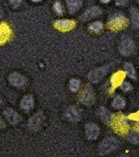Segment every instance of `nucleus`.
<instances>
[{"instance_id":"1","label":"nucleus","mask_w":139,"mask_h":157,"mask_svg":"<svg viewBox=\"0 0 139 157\" xmlns=\"http://www.w3.org/2000/svg\"><path fill=\"white\" fill-rule=\"evenodd\" d=\"M111 125L117 134L123 136L129 131V126L123 114H116L111 118Z\"/></svg>"},{"instance_id":"2","label":"nucleus","mask_w":139,"mask_h":157,"mask_svg":"<svg viewBox=\"0 0 139 157\" xmlns=\"http://www.w3.org/2000/svg\"><path fill=\"white\" fill-rule=\"evenodd\" d=\"M129 22L126 18L122 15H114L109 21V28L111 30H122L128 26Z\"/></svg>"},{"instance_id":"3","label":"nucleus","mask_w":139,"mask_h":157,"mask_svg":"<svg viewBox=\"0 0 139 157\" xmlns=\"http://www.w3.org/2000/svg\"><path fill=\"white\" fill-rule=\"evenodd\" d=\"M119 147V142L114 138H109L105 140L99 146V151L101 155L111 152Z\"/></svg>"},{"instance_id":"4","label":"nucleus","mask_w":139,"mask_h":157,"mask_svg":"<svg viewBox=\"0 0 139 157\" xmlns=\"http://www.w3.org/2000/svg\"><path fill=\"white\" fill-rule=\"evenodd\" d=\"M80 101L85 105H92L94 102V91H93V90L90 86H86L85 90L82 91L81 94L80 96Z\"/></svg>"},{"instance_id":"5","label":"nucleus","mask_w":139,"mask_h":157,"mask_svg":"<svg viewBox=\"0 0 139 157\" xmlns=\"http://www.w3.org/2000/svg\"><path fill=\"white\" fill-rule=\"evenodd\" d=\"M54 26L61 32H68V31L72 30L75 28L76 23L73 20H57L56 22H55Z\"/></svg>"},{"instance_id":"6","label":"nucleus","mask_w":139,"mask_h":157,"mask_svg":"<svg viewBox=\"0 0 139 157\" xmlns=\"http://www.w3.org/2000/svg\"><path fill=\"white\" fill-rule=\"evenodd\" d=\"M8 80L9 82H11V84L16 87H24L27 84V79L25 77L16 73H12L9 76Z\"/></svg>"},{"instance_id":"7","label":"nucleus","mask_w":139,"mask_h":157,"mask_svg":"<svg viewBox=\"0 0 139 157\" xmlns=\"http://www.w3.org/2000/svg\"><path fill=\"white\" fill-rule=\"evenodd\" d=\"M134 44L131 40H126L122 41L119 46V51L122 55L125 56H128L131 54L134 50Z\"/></svg>"},{"instance_id":"8","label":"nucleus","mask_w":139,"mask_h":157,"mask_svg":"<svg viewBox=\"0 0 139 157\" xmlns=\"http://www.w3.org/2000/svg\"><path fill=\"white\" fill-rule=\"evenodd\" d=\"M85 132L86 136H87L88 139H89V140H96V138L98 137L100 131H99V127L96 124L89 123L86 125Z\"/></svg>"},{"instance_id":"9","label":"nucleus","mask_w":139,"mask_h":157,"mask_svg":"<svg viewBox=\"0 0 139 157\" xmlns=\"http://www.w3.org/2000/svg\"><path fill=\"white\" fill-rule=\"evenodd\" d=\"M106 69L105 67L100 68V69H95L93 71L90 72L88 74V79L92 82H97L100 80L104 78V76L106 74Z\"/></svg>"},{"instance_id":"10","label":"nucleus","mask_w":139,"mask_h":157,"mask_svg":"<svg viewBox=\"0 0 139 157\" xmlns=\"http://www.w3.org/2000/svg\"><path fill=\"white\" fill-rule=\"evenodd\" d=\"M101 14V9L97 7H89L88 10L85 11V13L81 15L82 20H88L92 18H96Z\"/></svg>"},{"instance_id":"11","label":"nucleus","mask_w":139,"mask_h":157,"mask_svg":"<svg viewBox=\"0 0 139 157\" xmlns=\"http://www.w3.org/2000/svg\"><path fill=\"white\" fill-rule=\"evenodd\" d=\"M126 73H125V72L118 71L112 76L111 83L113 88H117L118 86H121L123 83V81H124L125 78H126Z\"/></svg>"},{"instance_id":"12","label":"nucleus","mask_w":139,"mask_h":157,"mask_svg":"<svg viewBox=\"0 0 139 157\" xmlns=\"http://www.w3.org/2000/svg\"><path fill=\"white\" fill-rule=\"evenodd\" d=\"M65 116L72 122H77L81 118V113L74 106H70L65 111Z\"/></svg>"},{"instance_id":"13","label":"nucleus","mask_w":139,"mask_h":157,"mask_svg":"<svg viewBox=\"0 0 139 157\" xmlns=\"http://www.w3.org/2000/svg\"><path fill=\"white\" fill-rule=\"evenodd\" d=\"M3 114H4L7 121L11 124H17L19 120H20V117H19V114L15 110H13L12 109H6Z\"/></svg>"},{"instance_id":"14","label":"nucleus","mask_w":139,"mask_h":157,"mask_svg":"<svg viewBox=\"0 0 139 157\" xmlns=\"http://www.w3.org/2000/svg\"><path fill=\"white\" fill-rule=\"evenodd\" d=\"M42 122H43V114H35L29 121V127L32 130H38L41 126Z\"/></svg>"},{"instance_id":"15","label":"nucleus","mask_w":139,"mask_h":157,"mask_svg":"<svg viewBox=\"0 0 139 157\" xmlns=\"http://www.w3.org/2000/svg\"><path fill=\"white\" fill-rule=\"evenodd\" d=\"M66 3L70 14L76 13L82 6V2L81 0H67Z\"/></svg>"},{"instance_id":"16","label":"nucleus","mask_w":139,"mask_h":157,"mask_svg":"<svg viewBox=\"0 0 139 157\" xmlns=\"http://www.w3.org/2000/svg\"><path fill=\"white\" fill-rule=\"evenodd\" d=\"M11 29L6 24H2L1 25V44L6 42L9 38L11 37Z\"/></svg>"},{"instance_id":"17","label":"nucleus","mask_w":139,"mask_h":157,"mask_svg":"<svg viewBox=\"0 0 139 157\" xmlns=\"http://www.w3.org/2000/svg\"><path fill=\"white\" fill-rule=\"evenodd\" d=\"M33 105H34V101H33L32 96L27 95L22 99L21 107L24 110H30L33 107Z\"/></svg>"},{"instance_id":"18","label":"nucleus","mask_w":139,"mask_h":157,"mask_svg":"<svg viewBox=\"0 0 139 157\" xmlns=\"http://www.w3.org/2000/svg\"><path fill=\"white\" fill-rule=\"evenodd\" d=\"M103 27H104V25H103V24L101 22L96 21L90 24L88 29H89L90 32H92V33H98L99 32H101V31L102 30Z\"/></svg>"},{"instance_id":"19","label":"nucleus","mask_w":139,"mask_h":157,"mask_svg":"<svg viewBox=\"0 0 139 157\" xmlns=\"http://www.w3.org/2000/svg\"><path fill=\"white\" fill-rule=\"evenodd\" d=\"M131 19L133 21V24L135 26L139 28V11L136 8H133L130 10Z\"/></svg>"},{"instance_id":"20","label":"nucleus","mask_w":139,"mask_h":157,"mask_svg":"<svg viewBox=\"0 0 139 157\" xmlns=\"http://www.w3.org/2000/svg\"><path fill=\"white\" fill-rule=\"evenodd\" d=\"M125 105H126L125 100L122 97H119V96L115 98L114 101H113V106L116 109H122V108L124 107Z\"/></svg>"},{"instance_id":"21","label":"nucleus","mask_w":139,"mask_h":157,"mask_svg":"<svg viewBox=\"0 0 139 157\" xmlns=\"http://www.w3.org/2000/svg\"><path fill=\"white\" fill-rule=\"evenodd\" d=\"M125 70H126V73L130 78H135V69L130 63L125 64Z\"/></svg>"},{"instance_id":"22","label":"nucleus","mask_w":139,"mask_h":157,"mask_svg":"<svg viewBox=\"0 0 139 157\" xmlns=\"http://www.w3.org/2000/svg\"><path fill=\"white\" fill-rule=\"evenodd\" d=\"M99 115L101 117V118L102 119L104 122H109V118H110V115H109V113L107 110L104 109V108H101L99 109Z\"/></svg>"},{"instance_id":"23","label":"nucleus","mask_w":139,"mask_h":157,"mask_svg":"<svg viewBox=\"0 0 139 157\" xmlns=\"http://www.w3.org/2000/svg\"><path fill=\"white\" fill-rule=\"evenodd\" d=\"M69 87L73 92H77L80 88V82L77 79H72L69 83Z\"/></svg>"},{"instance_id":"24","label":"nucleus","mask_w":139,"mask_h":157,"mask_svg":"<svg viewBox=\"0 0 139 157\" xmlns=\"http://www.w3.org/2000/svg\"><path fill=\"white\" fill-rule=\"evenodd\" d=\"M54 11H56L58 15H62L63 14L64 9H63L62 5H61V3L60 2H55V4H54Z\"/></svg>"},{"instance_id":"25","label":"nucleus","mask_w":139,"mask_h":157,"mask_svg":"<svg viewBox=\"0 0 139 157\" xmlns=\"http://www.w3.org/2000/svg\"><path fill=\"white\" fill-rule=\"evenodd\" d=\"M128 140L133 144H139V136L135 134H130L128 136Z\"/></svg>"},{"instance_id":"26","label":"nucleus","mask_w":139,"mask_h":157,"mask_svg":"<svg viewBox=\"0 0 139 157\" xmlns=\"http://www.w3.org/2000/svg\"><path fill=\"white\" fill-rule=\"evenodd\" d=\"M121 88H122V90L123 91L128 92V91L132 90V86H131L129 82H123V83L121 85Z\"/></svg>"},{"instance_id":"27","label":"nucleus","mask_w":139,"mask_h":157,"mask_svg":"<svg viewBox=\"0 0 139 157\" xmlns=\"http://www.w3.org/2000/svg\"><path fill=\"white\" fill-rule=\"evenodd\" d=\"M129 118L132 119V120H135V121H139V111L136 112V113H133V114H130Z\"/></svg>"},{"instance_id":"28","label":"nucleus","mask_w":139,"mask_h":157,"mask_svg":"<svg viewBox=\"0 0 139 157\" xmlns=\"http://www.w3.org/2000/svg\"><path fill=\"white\" fill-rule=\"evenodd\" d=\"M10 2H11L12 6H14L15 7H17L21 3V0H10Z\"/></svg>"},{"instance_id":"29","label":"nucleus","mask_w":139,"mask_h":157,"mask_svg":"<svg viewBox=\"0 0 139 157\" xmlns=\"http://www.w3.org/2000/svg\"><path fill=\"white\" fill-rule=\"evenodd\" d=\"M128 2V0H117V4L124 5Z\"/></svg>"},{"instance_id":"30","label":"nucleus","mask_w":139,"mask_h":157,"mask_svg":"<svg viewBox=\"0 0 139 157\" xmlns=\"http://www.w3.org/2000/svg\"><path fill=\"white\" fill-rule=\"evenodd\" d=\"M101 2H103V3H107V2H110V0H100Z\"/></svg>"},{"instance_id":"31","label":"nucleus","mask_w":139,"mask_h":157,"mask_svg":"<svg viewBox=\"0 0 139 157\" xmlns=\"http://www.w3.org/2000/svg\"><path fill=\"white\" fill-rule=\"evenodd\" d=\"M135 129L137 130V131H139V123H138V124L136 125V126H135Z\"/></svg>"},{"instance_id":"32","label":"nucleus","mask_w":139,"mask_h":157,"mask_svg":"<svg viewBox=\"0 0 139 157\" xmlns=\"http://www.w3.org/2000/svg\"><path fill=\"white\" fill-rule=\"evenodd\" d=\"M33 2H40L41 0H32Z\"/></svg>"},{"instance_id":"33","label":"nucleus","mask_w":139,"mask_h":157,"mask_svg":"<svg viewBox=\"0 0 139 157\" xmlns=\"http://www.w3.org/2000/svg\"><path fill=\"white\" fill-rule=\"evenodd\" d=\"M138 3H139V1H138Z\"/></svg>"}]
</instances>
